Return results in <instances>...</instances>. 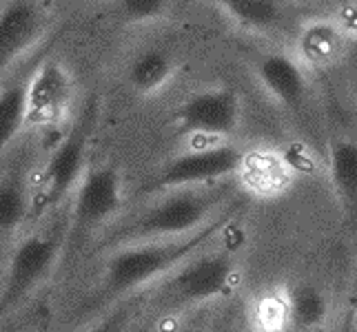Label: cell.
I'll return each instance as SVG.
<instances>
[{"label":"cell","mask_w":357,"mask_h":332,"mask_svg":"<svg viewBox=\"0 0 357 332\" xmlns=\"http://www.w3.org/2000/svg\"><path fill=\"white\" fill-rule=\"evenodd\" d=\"M47 29V11L36 3H11L0 11V69L36 47Z\"/></svg>","instance_id":"8fae6325"},{"label":"cell","mask_w":357,"mask_h":332,"mask_svg":"<svg viewBox=\"0 0 357 332\" xmlns=\"http://www.w3.org/2000/svg\"><path fill=\"white\" fill-rule=\"evenodd\" d=\"M176 332H211V324L204 322V319H200L198 324H191V326L180 328V330H176Z\"/></svg>","instance_id":"603a6c76"},{"label":"cell","mask_w":357,"mask_h":332,"mask_svg":"<svg viewBox=\"0 0 357 332\" xmlns=\"http://www.w3.org/2000/svg\"><path fill=\"white\" fill-rule=\"evenodd\" d=\"M24 91H27V80L14 82L0 91V157L14 144L22 127L27 125Z\"/></svg>","instance_id":"ac0fdd59"},{"label":"cell","mask_w":357,"mask_h":332,"mask_svg":"<svg viewBox=\"0 0 357 332\" xmlns=\"http://www.w3.org/2000/svg\"><path fill=\"white\" fill-rule=\"evenodd\" d=\"M236 277L238 264L231 253L204 251L146 290L151 292L146 303L162 317L208 310V306L231 292Z\"/></svg>","instance_id":"3957f363"},{"label":"cell","mask_w":357,"mask_h":332,"mask_svg":"<svg viewBox=\"0 0 357 332\" xmlns=\"http://www.w3.org/2000/svg\"><path fill=\"white\" fill-rule=\"evenodd\" d=\"M91 116L87 113L73 125L49 153L40 175V211H54L69 200L82 175L87 173Z\"/></svg>","instance_id":"52a82bcc"},{"label":"cell","mask_w":357,"mask_h":332,"mask_svg":"<svg viewBox=\"0 0 357 332\" xmlns=\"http://www.w3.org/2000/svg\"><path fill=\"white\" fill-rule=\"evenodd\" d=\"M133 317H135L133 299H125V301H120L112 313L105 315L102 319H98L93 326L84 328L82 332H129Z\"/></svg>","instance_id":"ffe728a7"},{"label":"cell","mask_w":357,"mask_h":332,"mask_svg":"<svg viewBox=\"0 0 357 332\" xmlns=\"http://www.w3.org/2000/svg\"><path fill=\"white\" fill-rule=\"evenodd\" d=\"M73 102V80L60 60H45L24 91V113L31 127H58Z\"/></svg>","instance_id":"9c48e42d"},{"label":"cell","mask_w":357,"mask_h":332,"mask_svg":"<svg viewBox=\"0 0 357 332\" xmlns=\"http://www.w3.org/2000/svg\"><path fill=\"white\" fill-rule=\"evenodd\" d=\"M326 164L337 200L357 215V142L335 140L328 146Z\"/></svg>","instance_id":"e0dca14e"},{"label":"cell","mask_w":357,"mask_h":332,"mask_svg":"<svg viewBox=\"0 0 357 332\" xmlns=\"http://www.w3.org/2000/svg\"><path fill=\"white\" fill-rule=\"evenodd\" d=\"M65 255V232H31L9 257L0 286V319L27 301Z\"/></svg>","instance_id":"5b68a950"},{"label":"cell","mask_w":357,"mask_h":332,"mask_svg":"<svg viewBox=\"0 0 357 332\" xmlns=\"http://www.w3.org/2000/svg\"><path fill=\"white\" fill-rule=\"evenodd\" d=\"M337 24L351 40H357V5L342 7L337 14Z\"/></svg>","instance_id":"44dd1931"},{"label":"cell","mask_w":357,"mask_h":332,"mask_svg":"<svg viewBox=\"0 0 357 332\" xmlns=\"http://www.w3.org/2000/svg\"><path fill=\"white\" fill-rule=\"evenodd\" d=\"M118 7L122 20L129 24H149L171 11V5L165 0H122Z\"/></svg>","instance_id":"d6986e66"},{"label":"cell","mask_w":357,"mask_h":332,"mask_svg":"<svg viewBox=\"0 0 357 332\" xmlns=\"http://www.w3.org/2000/svg\"><path fill=\"white\" fill-rule=\"evenodd\" d=\"M349 35L337 22H311L300 35V63L304 67H331L342 58L344 40Z\"/></svg>","instance_id":"9a60e30c"},{"label":"cell","mask_w":357,"mask_h":332,"mask_svg":"<svg viewBox=\"0 0 357 332\" xmlns=\"http://www.w3.org/2000/svg\"><path fill=\"white\" fill-rule=\"evenodd\" d=\"M125 206V184L112 164L89 166L71 195V215L65 230V251L73 242L107 226Z\"/></svg>","instance_id":"8992f818"},{"label":"cell","mask_w":357,"mask_h":332,"mask_svg":"<svg viewBox=\"0 0 357 332\" xmlns=\"http://www.w3.org/2000/svg\"><path fill=\"white\" fill-rule=\"evenodd\" d=\"M178 65L165 49H146L131 60L127 80L135 93L151 97L162 93L176 78Z\"/></svg>","instance_id":"4fadbf2b"},{"label":"cell","mask_w":357,"mask_h":332,"mask_svg":"<svg viewBox=\"0 0 357 332\" xmlns=\"http://www.w3.org/2000/svg\"><path fill=\"white\" fill-rule=\"evenodd\" d=\"M211 332H251V330H246L244 326H240L238 319H233V322L225 324V326H215L211 324Z\"/></svg>","instance_id":"7402d4cb"},{"label":"cell","mask_w":357,"mask_h":332,"mask_svg":"<svg viewBox=\"0 0 357 332\" xmlns=\"http://www.w3.org/2000/svg\"><path fill=\"white\" fill-rule=\"evenodd\" d=\"M242 200V193L233 180L213 184V187L180 189L153 195L151 204L107 228L100 248L116 251L129 244L193 235Z\"/></svg>","instance_id":"6da1fadb"},{"label":"cell","mask_w":357,"mask_h":332,"mask_svg":"<svg viewBox=\"0 0 357 332\" xmlns=\"http://www.w3.org/2000/svg\"><path fill=\"white\" fill-rule=\"evenodd\" d=\"M255 78L264 93L287 111H302L309 100V76L298 58L284 52H271L257 58Z\"/></svg>","instance_id":"30bf717a"},{"label":"cell","mask_w":357,"mask_h":332,"mask_svg":"<svg viewBox=\"0 0 357 332\" xmlns=\"http://www.w3.org/2000/svg\"><path fill=\"white\" fill-rule=\"evenodd\" d=\"M331 303L326 292L313 284H298L284 297L287 324L300 332H313L322 328L328 319Z\"/></svg>","instance_id":"2e32d148"},{"label":"cell","mask_w":357,"mask_h":332,"mask_svg":"<svg viewBox=\"0 0 357 332\" xmlns=\"http://www.w3.org/2000/svg\"><path fill=\"white\" fill-rule=\"evenodd\" d=\"M246 162V153L238 144H213L204 149H193L171 157L155 171L146 184V193L160 195L180 189L213 187L236 177Z\"/></svg>","instance_id":"277c9868"},{"label":"cell","mask_w":357,"mask_h":332,"mask_svg":"<svg viewBox=\"0 0 357 332\" xmlns=\"http://www.w3.org/2000/svg\"><path fill=\"white\" fill-rule=\"evenodd\" d=\"M240 120V97L229 87L195 91L174 113V122L180 133L204 135V138H227L238 131Z\"/></svg>","instance_id":"ba28073f"},{"label":"cell","mask_w":357,"mask_h":332,"mask_svg":"<svg viewBox=\"0 0 357 332\" xmlns=\"http://www.w3.org/2000/svg\"><path fill=\"white\" fill-rule=\"evenodd\" d=\"M244 200L231 206L229 211L208 221L198 232L180 239H160V242H140L129 244L122 248L109 251L102 268L100 292L102 299L125 301L133 299L138 292L151 290L165 277H169L176 268H180L191 257L208 251L220 232H222L231 219H236Z\"/></svg>","instance_id":"7a4b0ae2"},{"label":"cell","mask_w":357,"mask_h":332,"mask_svg":"<svg viewBox=\"0 0 357 332\" xmlns=\"http://www.w3.org/2000/svg\"><path fill=\"white\" fill-rule=\"evenodd\" d=\"M218 7L233 27L246 33L275 31L287 18L284 5L273 0H227Z\"/></svg>","instance_id":"5bb4252c"},{"label":"cell","mask_w":357,"mask_h":332,"mask_svg":"<svg viewBox=\"0 0 357 332\" xmlns=\"http://www.w3.org/2000/svg\"><path fill=\"white\" fill-rule=\"evenodd\" d=\"M33 213V189L24 166L0 175V232H14Z\"/></svg>","instance_id":"7c38bea8"},{"label":"cell","mask_w":357,"mask_h":332,"mask_svg":"<svg viewBox=\"0 0 357 332\" xmlns=\"http://www.w3.org/2000/svg\"><path fill=\"white\" fill-rule=\"evenodd\" d=\"M355 332H357V310H355Z\"/></svg>","instance_id":"cb8c5ba5"}]
</instances>
